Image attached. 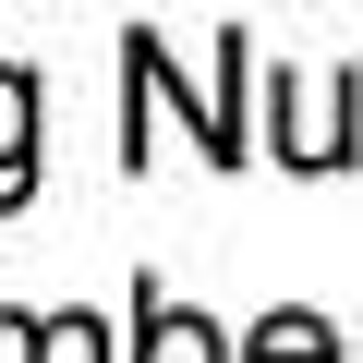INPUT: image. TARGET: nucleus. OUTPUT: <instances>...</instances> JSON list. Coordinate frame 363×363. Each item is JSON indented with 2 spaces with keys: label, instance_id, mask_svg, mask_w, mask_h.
Instances as JSON below:
<instances>
[{
  "label": "nucleus",
  "instance_id": "f257e3e1",
  "mask_svg": "<svg viewBox=\"0 0 363 363\" xmlns=\"http://www.w3.org/2000/svg\"><path fill=\"white\" fill-rule=\"evenodd\" d=\"M267 133H279V157H291V169L351 157V109L327 121V85H303V73H279V85H267Z\"/></svg>",
  "mask_w": 363,
  "mask_h": 363
},
{
  "label": "nucleus",
  "instance_id": "f03ea898",
  "mask_svg": "<svg viewBox=\"0 0 363 363\" xmlns=\"http://www.w3.org/2000/svg\"><path fill=\"white\" fill-rule=\"evenodd\" d=\"M25 182H37V73L0 61V206H13Z\"/></svg>",
  "mask_w": 363,
  "mask_h": 363
},
{
  "label": "nucleus",
  "instance_id": "7ed1b4c3",
  "mask_svg": "<svg viewBox=\"0 0 363 363\" xmlns=\"http://www.w3.org/2000/svg\"><path fill=\"white\" fill-rule=\"evenodd\" d=\"M242 363H339V327H327V315H303V303H279V315H255V327H242Z\"/></svg>",
  "mask_w": 363,
  "mask_h": 363
},
{
  "label": "nucleus",
  "instance_id": "20e7f679",
  "mask_svg": "<svg viewBox=\"0 0 363 363\" xmlns=\"http://www.w3.org/2000/svg\"><path fill=\"white\" fill-rule=\"evenodd\" d=\"M133 339H145L133 363H230V339H218L206 315H182V303H157V291H145V327H133Z\"/></svg>",
  "mask_w": 363,
  "mask_h": 363
}]
</instances>
